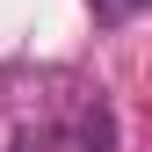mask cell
Segmentation results:
<instances>
[{
    "mask_svg": "<svg viewBox=\"0 0 152 152\" xmlns=\"http://www.w3.org/2000/svg\"><path fill=\"white\" fill-rule=\"evenodd\" d=\"M87 7H94V22H109V29H116V22H130V15L145 7V0H87Z\"/></svg>",
    "mask_w": 152,
    "mask_h": 152,
    "instance_id": "2",
    "label": "cell"
},
{
    "mask_svg": "<svg viewBox=\"0 0 152 152\" xmlns=\"http://www.w3.org/2000/svg\"><path fill=\"white\" fill-rule=\"evenodd\" d=\"M15 152H109V116L94 109L80 123H36L15 138Z\"/></svg>",
    "mask_w": 152,
    "mask_h": 152,
    "instance_id": "1",
    "label": "cell"
}]
</instances>
